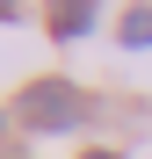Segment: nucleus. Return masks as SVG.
I'll list each match as a JSON object with an SVG mask.
<instances>
[{
    "label": "nucleus",
    "instance_id": "obj_1",
    "mask_svg": "<svg viewBox=\"0 0 152 159\" xmlns=\"http://www.w3.org/2000/svg\"><path fill=\"white\" fill-rule=\"evenodd\" d=\"M15 123L29 130V138L80 130V123H87V94H80V80H65V72H36V80H22V94H15Z\"/></svg>",
    "mask_w": 152,
    "mask_h": 159
},
{
    "label": "nucleus",
    "instance_id": "obj_2",
    "mask_svg": "<svg viewBox=\"0 0 152 159\" xmlns=\"http://www.w3.org/2000/svg\"><path fill=\"white\" fill-rule=\"evenodd\" d=\"M94 22H101V0H44V29L58 43H80Z\"/></svg>",
    "mask_w": 152,
    "mask_h": 159
},
{
    "label": "nucleus",
    "instance_id": "obj_3",
    "mask_svg": "<svg viewBox=\"0 0 152 159\" xmlns=\"http://www.w3.org/2000/svg\"><path fill=\"white\" fill-rule=\"evenodd\" d=\"M116 43H123V51H152V7H145V0H138L131 15H123V29H116Z\"/></svg>",
    "mask_w": 152,
    "mask_h": 159
},
{
    "label": "nucleus",
    "instance_id": "obj_4",
    "mask_svg": "<svg viewBox=\"0 0 152 159\" xmlns=\"http://www.w3.org/2000/svg\"><path fill=\"white\" fill-rule=\"evenodd\" d=\"M80 159H123V152H116V145H87Z\"/></svg>",
    "mask_w": 152,
    "mask_h": 159
},
{
    "label": "nucleus",
    "instance_id": "obj_5",
    "mask_svg": "<svg viewBox=\"0 0 152 159\" xmlns=\"http://www.w3.org/2000/svg\"><path fill=\"white\" fill-rule=\"evenodd\" d=\"M0 22H15V0H0Z\"/></svg>",
    "mask_w": 152,
    "mask_h": 159
},
{
    "label": "nucleus",
    "instance_id": "obj_6",
    "mask_svg": "<svg viewBox=\"0 0 152 159\" xmlns=\"http://www.w3.org/2000/svg\"><path fill=\"white\" fill-rule=\"evenodd\" d=\"M0 130H7V116H0Z\"/></svg>",
    "mask_w": 152,
    "mask_h": 159
}]
</instances>
